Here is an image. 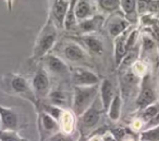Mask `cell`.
<instances>
[{"instance_id":"1","label":"cell","mask_w":159,"mask_h":141,"mask_svg":"<svg viewBox=\"0 0 159 141\" xmlns=\"http://www.w3.org/2000/svg\"><path fill=\"white\" fill-rule=\"evenodd\" d=\"M0 88L5 93L29 101L36 110L39 108V101L34 92L31 82L20 74L8 73L2 75L0 77Z\"/></svg>"},{"instance_id":"2","label":"cell","mask_w":159,"mask_h":141,"mask_svg":"<svg viewBox=\"0 0 159 141\" xmlns=\"http://www.w3.org/2000/svg\"><path fill=\"white\" fill-rule=\"evenodd\" d=\"M58 36H59V28L53 22L52 19L48 16L46 23L39 31L35 40L33 53H32V60L40 61L44 57L52 52L58 42Z\"/></svg>"},{"instance_id":"3","label":"cell","mask_w":159,"mask_h":141,"mask_svg":"<svg viewBox=\"0 0 159 141\" xmlns=\"http://www.w3.org/2000/svg\"><path fill=\"white\" fill-rule=\"evenodd\" d=\"M98 95H99V85L73 87L71 110L76 115V117L81 116L95 103V101L98 99Z\"/></svg>"},{"instance_id":"4","label":"cell","mask_w":159,"mask_h":141,"mask_svg":"<svg viewBox=\"0 0 159 141\" xmlns=\"http://www.w3.org/2000/svg\"><path fill=\"white\" fill-rule=\"evenodd\" d=\"M56 47H59V53L57 55L68 64H75L72 66H84V64L89 63V54L73 38L64 40L59 45H56Z\"/></svg>"},{"instance_id":"5","label":"cell","mask_w":159,"mask_h":141,"mask_svg":"<svg viewBox=\"0 0 159 141\" xmlns=\"http://www.w3.org/2000/svg\"><path fill=\"white\" fill-rule=\"evenodd\" d=\"M97 101H98V99L96 100L95 103H94L86 112H84L81 116L77 117L76 130H77V134L81 137H87V136L89 137L95 131L98 124H99L102 114L105 111H104V109H102V103H100V100H99V102H97Z\"/></svg>"},{"instance_id":"6","label":"cell","mask_w":159,"mask_h":141,"mask_svg":"<svg viewBox=\"0 0 159 141\" xmlns=\"http://www.w3.org/2000/svg\"><path fill=\"white\" fill-rule=\"evenodd\" d=\"M40 62L42 66L50 76L62 80H70V65L53 52H50L46 57H44Z\"/></svg>"},{"instance_id":"7","label":"cell","mask_w":159,"mask_h":141,"mask_svg":"<svg viewBox=\"0 0 159 141\" xmlns=\"http://www.w3.org/2000/svg\"><path fill=\"white\" fill-rule=\"evenodd\" d=\"M70 82L73 87H87L100 84V78L86 66H70Z\"/></svg>"},{"instance_id":"8","label":"cell","mask_w":159,"mask_h":141,"mask_svg":"<svg viewBox=\"0 0 159 141\" xmlns=\"http://www.w3.org/2000/svg\"><path fill=\"white\" fill-rule=\"evenodd\" d=\"M31 85L38 101L42 102V100H47L52 89V86H51L50 75L47 73L46 70L42 65L35 70L31 80Z\"/></svg>"},{"instance_id":"9","label":"cell","mask_w":159,"mask_h":141,"mask_svg":"<svg viewBox=\"0 0 159 141\" xmlns=\"http://www.w3.org/2000/svg\"><path fill=\"white\" fill-rule=\"evenodd\" d=\"M22 128V117L13 108L0 104V130L18 131Z\"/></svg>"},{"instance_id":"10","label":"cell","mask_w":159,"mask_h":141,"mask_svg":"<svg viewBox=\"0 0 159 141\" xmlns=\"http://www.w3.org/2000/svg\"><path fill=\"white\" fill-rule=\"evenodd\" d=\"M75 41L79 42L89 54L102 55L105 51V45L102 39L96 34L91 35H79L77 37H73Z\"/></svg>"},{"instance_id":"11","label":"cell","mask_w":159,"mask_h":141,"mask_svg":"<svg viewBox=\"0 0 159 141\" xmlns=\"http://www.w3.org/2000/svg\"><path fill=\"white\" fill-rule=\"evenodd\" d=\"M156 100H157L156 92H155L154 88L150 86L149 76H148V74H146L143 77V82H142L141 85V90H139V95H137L135 103H136L137 108L139 110H143V109L147 108L150 104L157 102Z\"/></svg>"},{"instance_id":"12","label":"cell","mask_w":159,"mask_h":141,"mask_svg":"<svg viewBox=\"0 0 159 141\" xmlns=\"http://www.w3.org/2000/svg\"><path fill=\"white\" fill-rule=\"evenodd\" d=\"M105 24V18L102 14H96L86 20L77 22L76 33L79 35H91L96 34L102 29Z\"/></svg>"},{"instance_id":"13","label":"cell","mask_w":159,"mask_h":141,"mask_svg":"<svg viewBox=\"0 0 159 141\" xmlns=\"http://www.w3.org/2000/svg\"><path fill=\"white\" fill-rule=\"evenodd\" d=\"M106 23V28L108 34L110 35V37H112L113 39L117 38L118 36H120L121 34H123L124 32H126L130 27L131 23L126 20V18L124 15H120V14H113L112 16H110Z\"/></svg>"},{"instance_id":"14","label":"cell","mask_w":159,"mask_h":141,"mask_svg":"<svg viewBox=\"0 0 159 141\" xmlns=\"http://www.w3.org/2000/svg\"><path fill=\"white\" fill-rule=\"evenodd\" d=\"M70 5V0H52V6L50 10V16L56 23L59 29H63L64 19Z\"/></svg>"},{"instance_id":"15","label":"cell","mask_w":159,"mask_h":141,"mask_svg":"<svg viewBox=\"0 0 159 141\" xmlns=\"http://www.w3.org/2000/svg\"><path fill=\"white\" fill-rule=\"evenodd\" d=\"M116 95H117V92L115 90V86H113L112 82L108 78H104L99 84V96L98 97H99L102 109L106 113Z\"/></svg>"},{"instance_id":"16","label":"cell","mask_w":159,"mask_h":141,"mask_svg":"<svg viewBox=\"0 0 159 141\" xmlns=\"http://www.w3.org/2000/svg\"><path fill=\"white\" fill-rule=\"evenodd\" d=\"M129 32H130V29H128L123 34H121L120 36H118L117 38L113 39V59H115V65L117 68H119L123 59L128 54V51H126V38H128Z\"/></svg>"},{"instance_id":"17","label":"cell","mask_w":159,"mask_h":141,"mask_svg":"<svg viewBox=\"0 0 159 141\" xmlns=\"http://www.w3.org/2000/svg\"><path fill=\"white\" fill-rule=\"evenodd\" d=\"M77 117L71 109H64L59 119L60 131L64 132L66 135H74L77 132L76 130Z\"/></svg>"},{"instance_id":"18","label":"cell","mask_w":159,"mask_h":141,"mask_svg":"<svg viewBox=\"0 0 159 141\" xmlns=\"http://www.w3.org/2000/svg\"><path fill=\"white\" fill-rule=\"evenodd\" d=\"M47 100H48V103L53 104V105H56V106H59V108H62V109H69L68 91H66L61 85L51 89Z\"/></svg>"},{"instance_id":"19","label":"cell","mask_w":159,"mask_h":141,"mask_svg":"<svg viewBox=\"0 0 159 141\" xmlns=\"http://www.w3.org/2000/svg\"><path fill=\"white\" fill-rule=\"evenodd\" d=\"M96 7L93 0H79L75 8V18L77 22L96 15Z\"/></svg>"},{"instance_id":"20","label":"cell","mask_w":159,"mask_h":141,"mask_svg":"<svg viewBox=\"0 0 159 141\" xmlns=\"http://www.w3.org/2000/svg\"><path fill=\"white\" fill-rule=\"evenodd\" d=\"M79 0H70V5H69V9L66 12V19H64V25L63 29L66 32H75L76 33V27H77V20L75 18V8H76V3Z\"/></svg>"},{"instance_id":"21","label":"cell","mask_w":159,"mask_h":141,"mask_svg":"<svg viewBox=\"0 0 159 141\" xmlns=\"http://www.w3.org/2000/svg\"><path fill=\"white\" fill-rule=\"evenodd\" d=\"M121 111H122V97L119 92L115 96L112 102H111L110 106H109L108 111H107V115H108L109 119L111 122H118L121 116Z\"/></svg>"},{"instance_id":"22","label":"cell","mask_w":159,"mask_h":141,"mask_svg":"<svg viewBox=\"0 0 159 141\" xmlns=\"http://www.w3.org/2000/svg\"><path fill=\"white\" fill-rule=\"evenodd\" d=\"M120 7L123 12V15L129 22L137 13V0H120Z\"/></svg>"},{"instance_id":"23","label":"cell","mask_w":159,"mask_h":141,"mask_svg":"<svg viewBox=\"0 0 159 141\" xmlns=\"http://www.w3.org/2000/svg\"><path fill=\"white\" fill-rule=\"evenodd\" d=\"M159 112V103L158 102H155V103L148 105L147 108L143 109L141 113V117L139 118L143 121V123L145 124V126L156 116V114Z\"/></svg>"},{"instance_id":"24","label":"cell","mask_w":159,"mask_h":141,"mask_svg":"<svg viewBox=\"0 0 159 141\" xmlns=\"http://www.w3.org/2000/svg\"><path fill=\"white\" fill-rule=\"evenodd\" d=\"M97 5L102 11L107 13H115L121 9L120 0H98Z\"/></svg>"},{"instance_id":"25","label":"cell","mask_w":159,"mask_h":141,"mask_svg":"<svg viewBox=\"0 0 159 141\" xmlns=\"http://www.w3.org/2000/svg\"><path fill=\"white\" fill-rule=\"evenodd\" d=\"M139 141H159V125L142 130Z\"/></svg>"},{"instance_id":"26","label":"cell","mask_w":159,"mask_h":141,"mask_svg":"<svg viewBox=\"0 0 159 141\" xmlns=\"http://www.w3.org/2000/svg\"><path fill=\"white\" fill-rule=\"evenodd\" d=\"M0 141H23V138L18 131L0 130Z\"/></svg>"},{"instance_id":"27","label":"cell","mask_w":159,"mask_h":141,"mask_svg":"<svg viewBox=\"0 0 159 141\" xmlns=\"http://www.w3.org/2000/svg\"><path fill=\"white\" fill-rule=\"evenodd\" d=\"M45 141H77V138L74 137V135H66L62 131H59L55 135H51Z\"/></svg>"},{"instance_id":"28","label":"cell","mask_w":159,"mask_h":141,"mask_svg":"<svg viewBox=\"0 0 159 141\" xmlns=\"http://www.w3.org/2000/svg\"><path fill=\"white\" fill-rule=\"evenodd\" d=\"M137 38H139V31L137 29H133V31L129 32L128 38H126V51L128 52L134 49Z\"/></svg>"},{"instance_id":"29","label":"cell","mask_w":159,"mask_h":141,"mask_svg":"<svg viewBox=\"0 0 159 141\" xmlns=\"http://www.w3.org/2000/svg\"><path fill=\"white\" fill-rule=\"evenodd\" d=\"M155 47V40L149 36H144L143 37V49L145 51L152 50Z\"/></svg>"},{"instance_id":"30","label":"cell","mask_w":159,"mask_h":141,"mask_svg":"<svg viewBox=\"0 0 159 141\" xmlns=\"http://www.w3.org/2000/svg\"><path fill=\"white\" fill-rule=\"evenodd\" d=\"M102 141H117V139L112 136L110 131H107L105 132L104 137H102Z\"/></svg>"},{"instance_id":"31","label":"cell","mask_w":159,"mask_h":141,"mask_svg":"<svg viewBox=\"0 0 159 141\" xmlns=\"http://www.w3.org/2000/svg\"><path fill=\"white\" fill-rule=\"evenodd\" d=\"M6 2H7V7L8 10L10 12L12 11V8H13V3H14V0H6Z\"/></svg>"},{"instance_id":"32","label":"cell","mask_w":159,"mask_h":141,"mask_svg":"<svg viewBox=\"0 0 159 141\" xmlns=\"http://www.w3.org/2000/svg\"><path fill=\"white\" fill-rule=\"evenodd\" d=\"M23 141H29L27 139H25V138H23Z\"/></svg>"},{"instance_id":"33","label":"cell","mask_w":159,"mask_h":141,"mask_svg":"<svg viewBox=\"0 0 159 141\" xmlns=\"http://www.w3.org/2000/svg\"><path fill=\"white\" fill-rule=\"evenodd\" d=\"M49 1H52V0H49Z\"/></svg>"}]
</instances>
